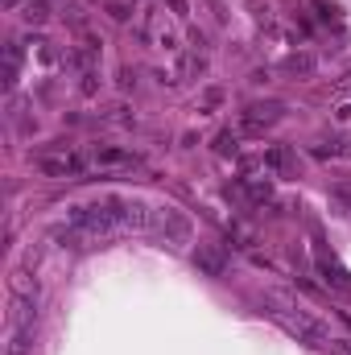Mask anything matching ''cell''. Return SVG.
<instances>
[{"label":"cell","mask_w":351,"mask_h":355,"mask_svg":"<svg viewBox=\"0 0 351 355\" xmlns=\"http://www.w3.org/2000/svg\"><path fill=\"white\" fill-rule=\"evenodd\" d=\"M46 17H50V0H29L25 21H46Z\"/></svg>","instance_id":"9c48e42d"},{"label":"cell","mask_w":351,"mask_h":355,"mask_svg":"<svg viewBox=\"0 0 351 355\" xmlns=\"http://www.w3.org/2000/svg\"><path fill=\"white\" fill-rule=\"evenodd\" d=\"M4 355H33V327L8 331V343H4Z\"/></svg>","instance_id":"8992f818"},{"label":"cell","mask_w":351,"mask_h":355,"mask_svg":"<svg viewBox=\"0 0 351 355\" xmlns=\"http://www.w3.org/2000/svg\"><path fill=\"white\" fill-rule=\"evenodd\" d=\"M265 165H273V170H290L294 157H290L285 149H269V153H265Z\"/></svg>","instance_id":"ba28073f"},{"label":"cell","mask_w":351,"mask_h":355,"mask_svg":"<svg viewBox=\"0 0 351 355\" xmlns=\"http://www.w3.org/2000/svg\"><path fill=\"white\" fill-rule=\"evenodd\" d=\"M244 190H248L257 203H265V199L273 194V182H244Z\"/></svg>","instance_id":"30bf717a"},{"label":"cell","mask_w":351,"mask_h":355,"mask_svg":"<svg viewBox=\"0 0 351 355\" xmlns=\"http://www.w3.org/2000/svg\"><path fill=\"white\" fill-rule=\"evenodd\" d=\"M37 165H41V174H50V178H66V174H83V170L91 165V157H87V153H62V157H41Z\"/></svg>","instance_id":"277c9868"},{"label":"cell","mask_w":351,"mask_h":355,"mask_svg":"<svg viewBox=\"0 0 351 355\" xmlns=\"http://www.w3.org/2000/svg\"><path fill=\"white\" fill-rule=\"evenodd\" d=\"M199 265H203V269H207V273H215V277H219V273H223V261H219V256H215V252H199Z\"/></svg>","instance_id":"7c38bea8"},{"label":"cell","mask_w":351,"mask_h":355,"mask_svg":"<svg viewBox=\"0 0 351 355\" xmlns=\"http://www.w3.org/2000/svg\"><path fill=\"white\" fill-rule=\"evenodd\" d=\"M310 66H314V58H306V54H302V58H290V62H285V70H294V74H298V70L306 74Z\"/></svg>","instance_id":"4fadbf2b"},{"label":"cell","mask_w":351,"mask_h":355,"mask_svg":"<svg viewBox=\"0 0 351 355\" xmlns=\"http://www.w3.org/2000/svg\"><path fill=\"white\" fill-rule=\"evenodd\" d=\"M8 290H12V298H29V302H37V281H33L29 273H12Z\"/></svg>","instance_id":"52a82bcc"},{"label":"cell","mask_w":351,"mask_h":355,"mask_svg":"<svg viewBox=\"0 0 351 355\" xmlns=\"http://www.w3.org/2000/svg\"><path fill=\"white\" fill-rule=\"evenodd\" d=\"M153 232H161V236L186 244V240H190V219H186L182 211H174V207H157V215H153Z\"/></svg>","instance_id":"7a4b0ae2"},{"label":"cell","mask_w":351,"mask_h":355,"mask_svg":"<svg viewBox=\"0 0 351 355\" xmlns=\"http://www.w3.org/2000/svg\"><path fill=\"white\" fill-rule=\"evenodd\" d=\"M219 153H236V136H232V132L219 136Z\"/></svg>","instance_id":"5bb4252c"},{"label":"cell","mask_w":351,"mask_h":355,"mask_svg":"<svg viewBox=\"0 0 351 355\" xmlns=\"http://www.w3.org/2000/svg\"><path fill=\"white\" fill-rule=\"evenodd\" d=\"M265 306H269V314L273 318H281L302 343H314V347H327L331 343V327L319 318V314H310L302 302H294L290 294H281V290H269L265 294Z\"/></svg>","instance_id":"6da1fadb"},{"label":"cell","mask_w":351,"mask_h":355,"mask_svg":"<svg viewBox=\"0 0 351 355\" xmlns=\"http://www.w3.org/2000/svg\"><path fill=\"white\" fill-rule=\"evenodd\" d=\"M87 157H91V165H103V170H124V165H137L141 161L132 149H116V145H95Z\"/></svg>","instance_id":"5b68a950"},{"label":"cell","mask_w":351,"mask_h":355,"mask_svg":"<svg viewBox=\"0 0 351 355\" xmlns=\"http://www.w3.org/2000/svg\"><path fill=\"white\" fill-rule=\"evenodd\" d=\"M281 112H285V103H252V108H244L240 124H244L248 132H265L269 124H277V120H281Z\"/></svg>","instance_id":"3957f363"},{"label":"cell","mask_w":351,"mask_h":355,"mask_svg":"<svg viewBox=\"0 0 351 355\" xmlns=\"http://www.w3.org/2000/svg\"><path fill=\"white\" fill-rule=\"evenodd\" d=\"M327 355H351V339H343V335H331V343L323 347Z\"/></svg>","instance_id":"8fae6325"}]
</instances>
